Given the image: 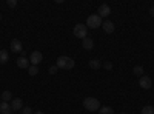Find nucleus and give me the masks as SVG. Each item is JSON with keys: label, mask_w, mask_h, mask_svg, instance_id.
Returning a JSON list of instances; mask_svg holds the SVG:
<instances>
[{"label": "nucleus", "mask_w": 154, "mask_h": 114, "mask_svg": "<svg viewBox=\"0 0 154 114\" xmlns=\"http://www.w3.org/2000/svg\"><path fill=\"white\" fill-rule=\"evenodd\" d=\"M83 108L89 112H93V111H99L100 109V102H99V99L96 97H86L83 99Z\"/></svg>", "instance_id": "nucleus-2"}, {"label": "nucleus", "mask_w": 154, "mask_h": 114, "mask_svg": "<svg viewBox=\"0 0 154 114\" xmlns=\"http://www.w3.org/2000/svg\"><path fill=\"white\" fill-rule=\"evenodd\" d=\"M11 114H16V112H11Z\"/></svg>", "instance_id": "nucleus-29"}, {"label": "nucleus", "mask_w": 154, "mask_h": 114, "mask_svg": "<svg viewBox=\"0 0 154 114\" xmlns=\"http://www.w3.org/2000/svg\"><path fill=\"white\" fill-rule=\"evenodd\" d=\"M11 105L8 102H0V114H11Z\"/></svg>", "instance_id": "nucleus-13"}, {"label": "nucleus", "mask_w": 154, "mask_h": 114, "mask_svg": "<svg viewBox=\"0 0 154 114\" xmlns=\"http://www.w3.org/2000/svg\"><path fill=\"white\" fill-rule=\"evenodd\" d=\"M16 63H17V66L19 68H22V69H25V68H29V62H28V59L26 57H19L17 60H16Z\"/></svg>", "instance_id": "nucleus-12"}, {"label": "nucleus", "mask_w": 154, "mask_h": 114, "mask_svg": "<svg viewBox=\"0 0 154 114\" xmlns=\"http://www.w3.org/2000/svg\"><path fill=\"white\" fill-rule=\"evenodd\" d=\"M0 20H2V14H0Z\"/></svg>", "instance_id": "nucleus-28"}, {"label": "nucleus", "mask_w": 154, "mask_h": 114, "mask_svg": "<svg viewBox=\"0 0 154 114\" xmlns=\"http://www.w3.org/2000/svg\"><path fill=\"white\" fill-rule=\"evenodd\" d=\"M133 74L137 75V77H142V75H145V71H143V66H140V65H136L133 68Z\"/></svg>", "instance_id": "nucleus-14"}, {"label": "nucleus", "mask_w": 154, "mask_h": 114, "mask_svg": "<svg viewBox=\"0 0 154 114\" xmlns=\"http://www.w3.org/2000/svg\"><path fill=\"white\" fill-rule=\"evenodd\" d=\"M102 28H103V31L106 34H111V32H114V23L111 20H105L103 23H102Z\"/></svg>", "instance_id": "nucleus-10"}, {"label": "nucleus", "mask_w": 154, "mask_h": 114, "mask_svg": "<svg viewBox=\"0 0 154 114\" xmlns=\"http://www.w3.org/2000/svg\"><path fill=\"white\" fill-rule=\"evenodd\" d=\"M0 49H2V48H0Z\"/></svg>", "instance_id": "nucleus-31"}, {"label": "nucleus", "mask_w": 154, "mask_h": 114, "mask_svg": "<svg viewBox=\"0 0 154 114\" xmlns=\"http://www.w3.org/2000/svg\"><path fill=\"white\" fill-rule=\"evenodd\" d=\"M82 46H83V49H86V51L93 49L94 48V42H93L91 37H85V39L82 40Z\"/></svg>", "instance_id": "nucleus-11"}, {"label": "nucleus", "mask_w": 154, "mask_h": 114, "mask_svg": "<svg viewBox=\"0 0 154 114\" xmlns=\"http://www.w3.org/2000/svg\"><path fill=\"white\" fill-rule=\"evenodd\" d=\"M0 97H2L3 102H8V103L12 100V94H11V91H3L2 94H0Z\"/></svg>", "instance_id": "nucleus-17"}, {"label": "nucleus", "mask_w": 154, "mask_h": 114, "mask_svg": "<svg viewBox=\"0 0 154 114\" xmlns=\"http://www.w3.org/2000/svg\"><path fill=\"white\" fill-rule=\"evenodd\" d=\"M88 65H89V68H91V69H99L102 66V62L97 60V59H93V60H89Z\"/></svg>", "instance_id": "nucleus-16"}, {"label": "nucleus", "mask_w": 154, "mask_h": 114, "mask_svg": "<svg viewBox=\"0 0 154 114\" xmlns=\"http://www.w3.org/2000/svg\"><path fill=\"white\" fill-rule=\"evenodd\" d=\"M140 114H154V108L151 105H146V106L142 108V112H140Z\"/></svg>", "instance_id": "nucleus-20"}, {"label": "nucleus", "mask_w": 154, "mask_h": 114, "mask_svg": "<svg viewBox=\"0 0 154 114\" xmlns=\"http://www.w3.org/2000/svg\"><path fill=\"white\" fill-rule=\"evenodd\" d=\"M99 114H114V109L111 106H102L99 109Z\"/></svg>", "instance_id": "nucleus-18"}, {"label": "nucleus", "mask_w": 154, "mask_h": 114, "mask_svg": "<svg viewBox=\"0 0 154 114\" xmlns=\"http://www.w3.org/2000/svg\"><path fill=\"white\" fill-rule=\"evenodd\" d=\"M28 74H29V75H32V77H34V75H37V74H38V66L31 65V66L28 68Z\"/></svg>", "instance_id": "nucleus-19"}, {"label": "nucleus", "mask_w": 154, "mask_h": 114, "mask_svg": "<svg viewBox=\"0 0 154 114\" xmlns=\"http://www.w3.org/2000/svg\"><path fill=\"white\" fill-rule=\"evenodd\" d=\"M42 60H43V54H42L40 51H32V53H31V56H29V62H31V65L37 66Z\"/></svg>", "instance_id": "nucleus-5"}, {"label": "nucleus", "mask_w": 154, "mask_h": 114, "mask_svg": "<svg viewBox=\"0 0 154 114\" xmlns=\"http://www.w3.org/2000/svg\"><path fill=\"white\" fill-rule=\"evenodd\" d=\"M0 100H2V97H0Z\"/></svg>", "instance_id": "nucleus-30"}, {"label": "nucleus", "mask_w": 154, "mask_h": 114, "mask_svg": "<svg viewBox=\"0 0 154 114\" xmlns=\"http://www.w3.org/2000/svg\"><path fill=\"white\" fill-rule=\"evenodd\" d=\"M86 28L89 29H97L99 26H102V17L97 16V14H91L88 19H86Z\"/></svg>", "instance_id": "nucleus-3"}, {"label": "nucleus", "mask_w": 154, "mask_h": 114, "mask_svg": "<svg viewBox=\"0 0 154 114\" xmlns=\"http://www.w3.org/2000/svg\"><path fill=\"white\" fill-rule=\"evenodd\" d=\"M59 71V68H57V65H54V66H51L49 68V74H56Z\"/></svg>", "instance_id": "nucleus-23"}, {"label": "nucleus", "mask_w": 154, "mask_h": 114, "mask_svg": "<svg viewBox=\"0 0 154 114\" xmlns=\"http://www.w3.org/2000/svg\"><path fill=\"white\" fill-rule=\"evenodd\" d=\"M11 51L12 53H22L23 48H22V42L19 39H12L11 40Z\"/></svg>", "instance_id": "nucleus-8"}, {"label": "nucleus", "mask_w": 154, "mask_h": 114, "mask_svg": "<svg viewBox=\"0 0 154 114\" xmlns=\"http://www.w3.org/2000/svg\"><path fill=\"white\" fill-rule=\"evenodd\" d=\"M139 85L142 86L143 90H151L152 80H151V77H148V75H142V77L139 79Z\"/></svg>", "instance_id": "nucleus-6"}, {"label": "nucleus", "mask_w": 154, "mask_h": 114, "mask_svg": "<svg viewBox=\"0 0 154 114\" xmlns=\"http://www.w3.org/2000/svg\"><path fill=\"white\" fill-rule=\"evenodd\" d=\"M34 114H45V112H43V111H35Z\"/></svg>", "instance_id": "nucleus-26"}, {"label": "nucleus", "mask_w": 154, "mask_h": 114, "mask_svg": "<svg viewBox=\"0 0 154 114\" xmlns=\"http://www.w3.org/2000/svg\"><path fill=\"white\" fill-rule=\"evenodd\" d=\"M8 6L16 8V6H17V0H8Z\"/></svg>", "instance_id": "nucleus-22"}, {"label": "nucleus", "mask_w": 154, "mask_h": 114, "mask_svg": "<svg viewBox=\"0 0 154 114\" xmlns=\"http://www.w3.org/2000/svg\"><path fill=\"white\" fill-rule=\"evenodd\" d=\"M103 66H105L106 69H111V68H112V63H111V62H105V63H103Z\"/></svg>", "instance_id": "nucleus-24"}, {"label": "nucleus", "mask_w": 154, "mask_h": 114, "mask_svg": "<svg viewBox=\"0 0 154 114\" xmlns=\"http://www.w3.org/2000/svg\"><path fill=\"white\" fill-rule=\"evenodd\" d=\"M8 59H9V54H8L6 49H0V63L5 65V63L8 62Z\"/></svg>", "instance_id": "nucleus-15"}, {"label": "nucleus", "mask_w": 154, "mask_h": 114, "mask_svg": "<svg viewBox=\"0 0 154 114\" xmlns=\"http://www.w3.org/2000/svg\"><path fill=\"white\" fill-rule=\"evenodd\" d=\"M109 14H111V8H109V5L102 3V5L99 6V9H97V16H100V17H108Z\"/></svg>", "instance_id": "nucleus-7"}, {"label": "nucleus", "mask_w": 154, "mask_h": 114, "mask_svg": "<svg viewBox=\"0 0 154 114\" xmlns=\"http://www.w3.org/2000/svg\"><path fill=\"white\" fill-rule=\"evenodd\" d=\"M74 35L75 37H79V39H85V37H86V32H88V28H86V25L85 23H77L75 25V26H74Z\"/></svg>", "instance_id": "nucleus-4"}, {"label": "nucleus", "mask_w": 154, "mask_h": 114, "mask_svg": "<svg viewBox=\"0 0 154 114\" xmlns=\"http://www.w3.org/2000/svg\"><path fill=\"white\" fill-rule=\"evenodd\" d=\"M20 112H22V114H32V109H31L29 106H23Z\"/></svg>", "instance_id": "nucleus-21"}, {"label": "nucleus", "mask_w": 154, "mask_h": 114, "mask_svg": "<svg viewBox=\"0 0 154 114\" xmlns=\"http://www.w3.org/2000/svg\"><path fill=\"white\" fill-rule=\"evenodd\" d=\"M9 105H11V109H12V111H20V109L23 108V102H22V99H19V97L12 99Z\"/></svg>", "instance_id": "nucleus-9"}, {"label": "nucleus", "mask_w": 154, "mask_h": 114, "mask_svg": "<svg viewBox=\"0 0 154 114\" xmlns=\"http://www.w3.org/2000/svg\"><path fill=\"white\" fill-rule=\"evenodd\" d=\"M56 65H57L59 69H72L74 65H75V62L71 57H68V56H60L56 60Z\"/></svg>", "instance_id": "nucleus-1"}, {"label": "nucleus", "mask_w": 154, "mask_h": 114, "mask_svg": "<svg viewBox=\"0 0 154 114\" xmlns=\"http://www.w3.org/2000/svg\"><path fill=\"white\" fill-rule=\"evenodd\" d=\"M149 14H151V17H154V5H152L151 9H149Z\"/></svg>", "instance_id": "nucleus-25"}, {"label": "nucleus", "mask_w": 154, "mask_h": 114, "mask_svg": "<svg viewBox=\"0 0 154 114\" xmlns=\"http://www.w3.org/2000/svg\"><path fill=\"white\" fill-rule=\"evenodd\" d=\"M120 114H128V112H120Z\"/></svg>", "instance_id": "nucleus-27"}]
</instances>
